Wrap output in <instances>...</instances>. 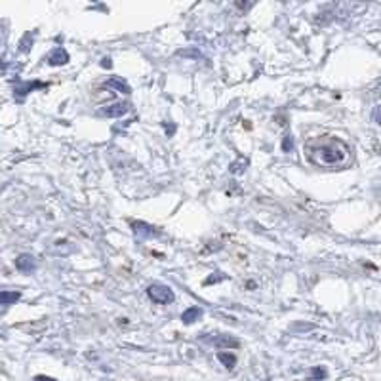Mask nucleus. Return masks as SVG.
Masks as SVG:
<instances>
[{
	"label": "nucleus",
	"instance_id": "9d476101",
	"mask_svg": "<svg viewBox=\"0 0 381 381\" xmlns=\"http://www.w3.org/2000/svg\"><path fill=\"white\" fill-rule=\"evenodd\" d=\"M214 343L217 345V349H223V347H229V349H233V347L240 345L237 339L229 338V336H217V338L214 339Z\"/></svg>",
	"mask_w": 381,
	"mask_h": 381
},
{
	"label": "nucleus",
	"instance_id": "9b49d317",
	"mask_svg": "<svg viewBox=\"0 0 381 381\" xmlns=\"http://www.w3.org/2000/svg\"><path fill=\"white\" fill-rule=\"evenodd\" d=\"M21 297L19 292H0V303L2 305H10V303H15Z\"/></svg>",
	"mask_w": 381,
	"mask_h": 381
},
{
	"label": "nucleus",
	"instance_id": "2eb2a0df",
	"mask_svg": "<svg viewBox=\"0 0 381 381\" xmlns=\"http://www.w3.org/2000/svg\"><path fill=\"white\" fill-rule=\"evenodd\" d=\"M35 381H56L54 377H48V375H36Z\"/></svg>",
	"mask_w": 381,
	"mask_h": 381
},
{
	"label": "nucleus",
	"instance_id": "f8f14e48",
	"mask_svg": "<svg viewBox=\"0 0 381 381\" xmlns=\"http://www.w3.org/2000/svg\"><path fill=\"white\" fill-rule=\"evenodd\" d=\"M46 84H42V82H29V84H25V86L17 88V95H25L29 94L31 90H35V88H44Z\"/></svg>",
	"mask_w": 381,
	"mask_h": 381
},
{
	"label": "nucleus",
	"instance_id": "6e6552de",
	"mask_svg": "<svg viewBox=\"0 0 381 381\" xmlns=\"http://www.w3.org/2000/svg\"><path fill=\"white\" fill-rule=\"evenodd\" d=\"M202 317V309L200 307H189L183 315H181V320L185 324H193L194 320H198Z\"/></svg>",
	"mask_w": 381,
	"mask_h": 381
},
{
	"label": "nucleus",
	"instance_id": "39448f33",
	"mask_svg": "<svg viewBox=\"0 0 381 381\" xmlns=\"http://www.w3.org/2000/svg\"><path fill=\"white\" fill-rule=\"evenodd\" d=\"M132 229L136 233L137 237H143V238H149V237H157V229L147 225L143 221H134L132 223Z\"/></svg>",
	"mask_w": 381,
	"mask_h": 381
},
{
	"label": "nucleus",
	"instance_id": "20e7f679",
	"mask_svg": "<svg viewBox=\"0 0 381 381\" xmlns=\"http://www.w3.org/2000/svg\"><path fill=\"white\" fill-rule=\"evenodd\" d=\"M15 267L21 271V273H25V274H29V273H33L36 269V263H35V258L33 256H29V253H21L19 258L15 259Z\"/></svg>",
	"mask_w": 381,
	"mask_h": 381
},
{
	"label": "nucleus",
	"instance_id": "0eeeda50",
	"mask_svg": "<svg viewBox=\"0 0 381 381\" xmlns=\"http://www.w3.org/2000/svg\"><path fill=\"white\" fill-rule=\"evenodd\" d=\"M105 86L115 90V92H120V94H130V86L126 84V80L120 79V77H115V79H109L105 82Z\"/></svg>",
	"mask_w": 381,
	"mask_h": 381
},
{
	"label": "nucleus",
	"instance_id": "7ed1b4c3",
	"mask_svg": "<svg viewBox=\"0 0 381 381\" xmlns=\"http://www.w3.org/2000/svg\"><path fill=\"white\" fill-rule=\"evenodd\" d=\"M130 111L128 103H113V105H105V107L99 111V115L103 116H111V118H116V116H124Z\"/></svg>",
	"mask_w": 381,
	"mask_h": 381
},
{
	"label": "nucleus",
	"instance_id": "dca6fc26",
	"mask_svg": "<svg viewBox=\"0 0 381 381\" xmlns=\"http://www.w3.org/2000/svg\"><path fill=\"white\" fill-rule=\"evenodd\" d=\"M101 65H103V67H111V59H103V63Z\"/></svg>",
	"mask_w": 381,
	"mask_h": 381
},
{
	"label": "nucleus",
	"instance_id": "1a4fd4ad",
	"mask_svg": "<svg viewBox=\"0 0 381 381\" xmlns=\"http://www.w3.org/2000/svg\"><path fill=\"white\" fill-rule=\"evenodd\" d=\"M217 360L221 362L225 368H235V364H237V357L233 354V352H225V351H219L217 352Z\"/></svg>",
	"mask_w": 381,
	"mask_h": 381
},
{
	"label": "nucleus",
	"instance_id": "ddd939ff",
	"mask_svg": "<svg viewBox=\"0 0 381 381\" xmlns=\"http://www.w3.org/2000/svg\"><path fill=\"white\" fill-rule=\"evenodd\" d=\"M326 377V370L324 368H313V372H311V379L313 381H320V379H324Z\"/></svg>",
	"mask_w": 381,
	"mask_h": 381
},
{
	"label": "nucleus",
	"instance_id": "f257e3e1",
	"mask_svg": "<svg viewBox=\"0 0 381 381\" xmlns=\"http://www.w3.org/2000/svg\"><path fill=\"white\" fill-rule=\"evenodd\" d=\"M307 155L318 164H336L345 157V147H341L338 141H328L324 145H311L307 147Z\"/></svg>",
	"mask_w": 381,
	"mask_h": 381
},
{
	"label": "nucleus",
	"instance_id": "f03ea898",
	"mask_svg": "<svg viewBox=\"0 0 381 381\" xmlns=\"http://www.w3.org/2000/svg\"><path fill=\"white\" fill-rule=\"evenodd\" d=\"M147 294H149V297L155 303H162L164 305V303L173 301V292L168 286H164V284H151V286L147 288Z\"/></svg>",
	"mask_w": 381,
	"mask_h": 381
},
{
	"label": "nucleus",
	"instance_id": "4468645a",
	"mask_svg": "<svg viewBox=\"0 0 381 381\" xmlns=\"http://www.w3.org/2000/svg\"><path fill=\"white\" fill-rule=\"evenodd\" d=\"M374 118H375V122H377V124L381 126V105H377V107H375V111H374Z\"/></svg>",
	"mask_w": 381,
	"mask_h": 381
},
{
	"label": "nucleus",
	"instance_id": "f3484780",
	"mask_svg": "<svg viewBox=\"0 0 381 381\" xmlns=\"http://www.w3.org/2000/svg\"><path fill=\"white\" fill-rule=\"evenodd\" d=\"M0 305H2V303H0Z\"/></svg>",
	"mask_w": 381,
	"mask_h": 381
},
{
	"label": "nucleus",
	"instance_id": "423d86ee",
	"mask_svg": "<svg viewBox=\"0 0 381 381\" xmlns=\"http://www.w3.org/2000/svg\"><path fill=\"white\" fill-rule=\"evenodd\" d=\"M69 61V54L63 50V48H56V50L50 54V58H48V63L52 65V67H59V65H65Z\"/></svg>",
	"mask_w": 381,
	"mask_h": 381
}]
</instances>
